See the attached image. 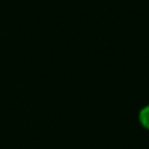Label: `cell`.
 Masks as SVG:
<instances>
[{"label":"cell","mask_w":149,"mask_h":149,"mask_svg":"<svg viewBox=\"0 0 149 149\" xmlns=\"http://www.w3.org/2000/svg\"><path fill=\"white\" fill-rule=\"evenodd\" d=\"M139 122L146 129H149V105L143 106L139 112Z\"/></svg>","instance_id":"obj_1"}]
</instances>
